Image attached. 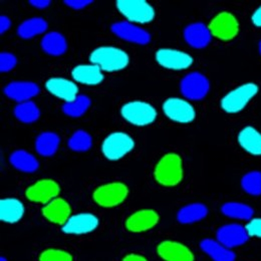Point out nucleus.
<instances>
[{"label": "nucleus", "instance_id": "nucleus-19", "mask_svg": "<svg viewBox=\"0 0 261 261\" xmlns=\"http://www.w3.org/2000/svg\"><path fill=\"white\" fill-rule=\"evenodd\" d=\"M46 90L55 97L71 101L79 96V87L71 81L63 77H53L45 83Z\"/></svg>", "mask_w": 261, "mask_h": 261}, {"label": "nucleus", "instance_id": "nucleus-45", "mask_svg": "<svg viewBox=\"0 0 261 261\" xmlns=\"http://www.w3.org/2000/svg\"><path fill=\"white\" fill-rule=\"evenodd\" d=\"M259 53H260L261 55V41L259 42Z\"/></svg>", "mask_w": 261, "mask_h": 261}, {"label": "nucleus", "instance_id": "nucleus-14", "mask_svg": "<svg viewBox=\"0 0 261 261\" xmlns=\"http://www.w3.org/2000/svg\"><path fill=\"white\" fill-rule=\"evenodd\" d=\"M111 30L118 37L133 43L145 45L151 40L150 33L129 21L116 22Z\"/></svg>", "mask_w": 261, "mask_h": 261}, {"label": "nucleus", "instance_id": "nucleus-23", "mask_svg": "<svg viewBox=\"0 0 261 261\" xmlns=\"http://www.w3.org/2000/svg\"><path fill=\"white\" fill-rule=\"evenodd\" d=\"M24 211V206L18 199L6 198L0 201V219L5 223H17L23 217Z\"/></svg>", "mask_w": 261, "mask_h": 261}, {"label": "nucleus", "instance_id": "nucleus-17", "mask_svg": "<svg viewBox=\"0 0 261 261\" xmlns=\"http://www.w3.org/2000/svg\"><path fill=\"white\" fill-rule=\"evenodd\" d=\"M157 252L165 261H194L193 252L177 241H163L158 245Z\"/></svg>", "mask_w": 261, "mask_h": 261}, {"label": "nucleus", "instance_id": "nucleus-13", "mask_svg": "<svg viewBox=\"0 0 261 261\" xmlns=\"http://www.w3.org/2000/svg\"><path fill=\"white\" fill-rule=\"evenodd\" d=\"M98 217L92 213H79L71 215L69 219L62 226V230L66 234H87L98 228Z\"/></svg>", "mask_w": 261, "mask_h": 261}, {"label": "nucleus", "instance_id": "nucleus-6", "mask_svg": "<svg viewBox=\"0 0 261 261\" xmlns=\"http://www.w3.org/2000/svg\"><path fill=\"white\" fill-rule=\"evenodd\" d=\"M257 93L258 87L255 84L248 83L241 85L223 97L221 99V108L229 114L239 113Z\"/></svg>", "mask_w": 261, "mask_h": 261}, {"label": "nucleus", "instance_id": "nucleus-18", "mask_svg": "<svg viewBox=\"0 0 261 261\" xmlns=\"http://www.w3.org/2000/svg\"><path fill=\"white\" fill-rule=\"evenodd\" d=\"M42 215L49 222L64 226L71 216V207L63 198H56L42 208Z\"/></svg>", "mask_w": 261, "mask_h": 261}, {"label": "nucleus", "instance_id": "nucleus-21", "mask_svg": "<svg viewBox=\"0 0 261 261\" xmlns=\"http://www.w3.org/2000/svg\"><path fill=\"white\" fill-rule=\"evenodd\" d=\"M184 38L190 46L194 48H204L210 43L212 34L207 25L202 22H196L185 29Z\"/></svg>", "mask_w": 261, "mask_h": 261}, {"label": "nucleus", "instance_id": "nucleus-37", "mask_svg": "<svg viewBox=\"0 0 261 261\" xmlns=\"http://www.w3.org/2000/svg\"><path fill=\"white\" fill-rule=\"evenodd\" d=\"M16 58L9 53H1L0 55V70L7 72L16 65Z\"/></svg>", "mask_w": 261, "mask_h": 261}, {"label": "nucleus", "instance_id": "nucleus-11", "mask_svg": "<svg viewBox=\"0 0 261 261\" xmlns=\"http://www.w3.org/2000/svg\"><path fill=\"white\" fill-rule=\"evenodd\" d=\"M212 36L221 40L233 39L239 31V24L235 16L229 12H220L208 25Z\"/></svg>", "mask_w": 261, "mask_h": 261}, {"label": "nucleus", "instance_id": "nucleus-35", "mask_svg": "<svg viewBox=\"0 0 261 261\" xmlns=\"http://www.w3.org/2000/svg\"><path fill=\"white\" fill-rule=\"evenodd\" d=\"M242 189L249 195L258 196L261 194V173L252 171L243 176L241 180Z\"/></svg>", "mask_w": 261, "mask_h": 261}, {"label": "nucleus", "instance_id": "nucleus-3", "mask_svg": "<svg viewBox=\"0 0 261 261\" xmlns=\"http://www.w3.org/2000/svg\"><path fill=\"white\" fill-rule=\"evenodd\" d=\"M135 147V141L124 132L109 135L101 145L103 156L110 161H118L128 155Z\"/></svg>", "mask_w": 261, "mask_h": 261}, {"label": "nucleus", "instance_id": "nucleus-5", "mask_svg": "<svg viewBox=\"0 0 261 261\" xmlns=\"http://www.w3.org/2000/svg\"><path fill=\"white\" fill-rule=\"evenodd\" d=\"M121 114L127 122L138 127L148 126L157 118L155 108L143 100H133L127 102L123 106Z\"/></svg>", "mask_w": 261, "mask_h": 261}, {"label": "nucleus", "instance_id": "nucleus-10", "mask_svg": "<svg viewBox=\"0 0 261 261\" xmlns=\"http://www.w3.org/2000/svg\"><path fill=\"white\" fill-rule=\"evenodd\" d=\"M182 95L191 100H200L205 98L209 92L210 84L208 79L200 72L187 74L180 85Z\"/></svg>", "mask_w": 261, "mask_h": 261}, {"label": "nucleus", "instance_id": "nucleus-30", "mask_svg": "<svg viewBox=\"0 0 261 261\" xmlns=\"http://www.w3.org/2000/svg\"><path fill=\"white\" fill-rule=\"evenodd\" d=\"M47 30V22L41 17H33L23 21L17 30V33L21 38L30 39L38 34L45 33Z\"/></svg>", "mask_w": 261, "mask_h": 261}, {"label": "nucleus", "instance_id": "nucleus-26", "mask_svg": "<svg viewBox=\"0 0 261 261\" xmlns=\"http://www.w3.org/2000/svg\"><path fill=\"white\" fill-rule=\"evenodd\" d=\"M208 214L207 207L202 203H192L181 208L177 214V219L182 224H192L201 221Z\"/></svg>", "mask_w": 261, "mask_h": 261}, {"label": "nucleus", "instance_id": "nucleus-41", "mask_svg": "<svg viewBox=\"0 0 261 261\" xmlns=\"http://www.w3.org/2000/svg\"><path fill=\"white\" fill-rule=\"evenodd\" d=\"M251 20L253 22V24L257 28H261V6H259L255 11L254 13L252 14V17H251Z\"/></svg>", "mask_w": 261, "mask_h": 261}, {"label": "nucleus", "instance_id": "nucleus-1", "mask_svg": "<svg viewBox=\"0 0 261 261\" xmlns=\"http://www.w3.org/2000/svg\"><path fill=\"white\" fill-rule=\"evenodd\" d=\"M154 176L156 181L165 187H174L180 184L184 176L181 157L175 153L164 155L155 167Z\"/></svg>", "mask_w": 261, "mask_h": 261}, {"label": "nucleus", "instance_id": "nucleus-32", "mask_svg": "<svg viewBox=\"0 0 261 261\" xmlns=\"http://www.w3.org/2000/svg\"><path fill=\"white\" fill-rule=\"evenodd\" d=\"M15 117L22 123L32 124L39 119L40 112L33 101H24L17 105L14 109Z\"/></svg>", "mask_w": 261, "mask_h": 261}, {"label": "nucleus", "instance_id": "nucleus-20", "mask_svg": "<svg viewBox=\"0 0 261 261\" xmlns=\"http://www.w3.org/2000/svg\"><path fill=\"white\" fill-rule=\"evenodd\" d=\"M4 93L8 98L20 103L36 97L39 88L33 82H12L4 89Z\"/></svg>", "mask_w": 261, "mask_h": 261}, {"label": "nucleus", "instance_id": "nucleus-39", "mask_svg": "<svg viewBox=\"0 0 261 261\" xmlns=\"http://www.w3.org/2000/svg\"><path fill=\"white\" fill-rule=\"evenodd\" d=\"M92 2H93L92 0H65V3L67 6L73 8V9H76V10L87 7Z\"/></svg>", "mask_w": 261, "mask_h": 261}, {"label": "nucleus", "instance_id": "nucleus-27", "mask_svg": "<svg viewBox=\"0 0 261 261\" xmlns=\"http://www.w3.org/2000/svg\"><path fill=\"white\" fill-rule=\"evenodd\" d=\"M60 137L56 133H41L35 141L36 152L43 157H50L57 153L60 146Z\"/></svg>", "mask_w": 261, "mask_h": 261}, {"label": "nucleus", "instance_id": "nucleus-8", "mask_svg": "<svg viewBox=\"0 0 261 261\" xmlns=\"http://www.w3.org/2000/svg\"><path fill=\"white\" fill-rule=\"evenodd\" d=\"M163 111L167 118L180 124L191 123L196 117L193 106L183 98H170L166 99L163 103Z\"/></svg>", "mask_w": 261, "mask_h": 261}, {"label": "nucleus", "instance_id": "nucleus-36", "mask_svg": "<svg viewBox=\"0 0 261 261\" xmlns=\"http://www.w3.org/2000/svg\"><path fill=\"white\" fill-rule=\"evenodd\" d=\"M39 261H73L70 253L61 249H46L41 252Z\"/></svg>", "mask_w": 261, "mask_h": 261}, {"label": "nucleus", "instance_id": "nucleus-42", "mask_svg": "<svg viewBox=\"0 0 261 261\" xmlns=\"http://www.w3.org/2000/svg\"><path fill=\"white\" fill-rule=\"evenodd\" d=\"M30 3L36 8L42 9V8L47 7L50 4V1L49 0H32V1H30Z\"/></svg>", "mask_w": 261, "mask_h": 261}, {"label": "nucleus", "instance_id": "nucleus-38", "mask_svg": "<svg viewBox=\"0 0 261 261\" xmlns=\"http://www.w3.org/2000/svg\"><path fill=\"white\" fill-rule=\"evenodd\" d=\"M245 228L250 237L261 238V218H252L246 224Z\"/></svg>", "mask_w": 261, "mask_h": 261}, {"label": "nucleus", "instance_id": "nucleus-34", "mask_svg": "<svg viewBox=\"0 0 261 261\" xmlns=\"http://www.w3.org/2000/svg\"><path fill=\"white\" fill-rule=\"evenodd\" d=\"M93 139L91 135L86 130H79L73 133V135L68 140V147L75 152H86L92 147Z\"/></svg>", "mask_w": 261, "mask_h": 261}, {"label": "nucleus", "instance_id": "nucleus-12", "mask_svg": "<svg viewBox=\"0 0 261 261\" xmlns=\"http://www.w3.org/2000/svg\"><path fill=\"white\" fill-rule=\"evenodd\" d=\"M156 61L167 69L183 70L193 64V58L181 50L172 48H161L156 53Z\"/></svg>", "mask_w": 261, "mask_h": 261}, {"label": "nucleus", "instance_id": "nucleus-24", "mask_svg": "<svg viewBox=\"0 0 261 261\" xmlns=\"http://www.w3.org/2000/svg\"><path fill=\"white\" fill-rule=\"evenodd\" d=\"M238 143L247 153L261 156V133L253 127H245L238 135Z\"/></svg>", "mask_w": 261, "mask_h": 261}, {"label": "nucleus", "instance_id": "nucleus-16", "mask_svg": "<svg viewBox=\"0 0 261 261\" xmlns=\"http://www.w3.org/2000/svg\"><path fill=\"white\" fill-rule=\"evenodd\" d=\"M158 213L152 209H143L133 213L126 220V227L134 233L146 232L159 223Z\"/></svg>", "mask_w": 261, "mask_h": 261}, {"label": "nucleus", "instance_id": "nucleus-22", "mask_svg": "<svg viewBox=\"0 0 261 261\" xmlns=\"http://www.w3.org/2000/svg\"><path fill=\"white\" fill-rule=\"evenodd\" d=\"M71 76L76 83L87 86H97L103 81L102 70L93 64L75 66L71 71Z\"/></svg>", "mask_w": 261, "mask_h": 261}, {"label": "nucleus", "instance_id": "nucleus-33", "mask_svg": "<svg viewBox=\"0 0 261 261\" xmlns=\"http://www.w3.org/2000/svg\"><path fill=\"white\" fill-rule=\"evenodd\" d=\"M90 106L91 99L89 97L79 95L73 100L65 102V105L63 106V111L65 115L69 117L79 118L82 117L89 110Z\"/></svg>", "mask_w": 261, "mask_h": 261}, {"label": "nucleus", "instance_id": "nucleus-43", "mask_svg": "<svg viewBox=\"0 0 261 261\" xmlns=\"http://www.w3.org/2000/svg\"><path fill=\"white\" fill-rule=\"evenodd\" d=\"M122 261H148V259L142 255H139L136 253H130V254L126 255Z\"/></svg>", "mask_w": 261, "mask_h": 261}, {"label": "nucleus", "instance_id": "nucleus-9", "mask_svg": "<svg viewBox=\"0 0 261 261\" xmlns=\"http://www.w3.org/2000/svg\"><path fill=\"white\" fill-rule=\"evenodd\" d=\"M60 193L61 187L58 182L51 179H42L30 186L25 191V196L32 202L46 205L58 198Z\"/></svg>", "mask_w": 261, "mask_h": 261}, {"label": "nucleus", "instance_id": "nucleus-40", "mask_svg": "<svg viewBox=\"0 0 261 261\" xmlns=\"http://www.w3.org/2000/svg\"><path fill=\"white\" fill-rule=\"evenodd\" d=\"M11 21L7 16H1L0 17V33L1 34L7 32L10 29Z\"/></svg>", "mask_w": 261, "mask_h": 261}, {"label": "nucleus", "instance_id": "nucleus-31", "mask_svg": "<svg viewBox=\"0 0 261 261\" xmlns=\"http://www.w3.org/2000/svg\"><path fill=\"white\" fill-rule=\"evenodd\" d=\"M222 213L232 219L239 220H251L253 216V209L244 203L228 202L225 203L221 208Z\"/></svg>", "mask_w": 261, "mask_h": 261}, {"label": "nucleus", "instance_id": "nucleus-29", "mask_svg": "<svg viewBox=\"0 0 261 261\" xmlns=\"http://www.w3.org/2000/svg\"><path fill=\"white\" fill-rule=\"evenodd\" d=\"M9 160L15 169L24 173H33L39 167L36 158L24 150L15 151L11 154Z\"/></svg>", "mask_w": 261, "mask_h": 261}, {"label": "nucleus", "instance_id": "nucleus-25", "mask_svg": "<svg viewBox=\"0 0 261 261\" xmlns=\"http://www.w3.org/2000/svg\"><path fill=\"white\" fill-rule=\"evenodd\" d=\"M201 249L214 261H235V253L218 240L204 239L200 243Z\"/></svg>", "mask_w": 261, "mask_h": 261}, {"label": "nucleus", "instance_id": "nucleus-28", "mask_svg": "<svg viewBox=\"0 0 261 261\" xmlns=\"http://www.w3.org/2000/svg\"><path fill=\"white\" fill-rule=\"evenodd\" d=\"M41 47L47 55L59 57L66 51L67 42L63 34L49 33L43 36L41 40Z\"/></svg>", "mask_w": 261, "mask_h": 261}, {"label": "nucleus", "instance_id": "nucleus-15", "mask_svg": "<svg viewBox=\"0 0 261 261\" xmlns=\"http://www.w3.org/2000/svg\"><path fill=\"white\" fill-rule=\"evenodd\" d=\"M216 237L221 244L231 249L246 243L250 236L245 226L239 224H227L218 229Z\"/></svg>", "mask_w": 261, "mask_h": 261}, {"label": "nucleus", "instance_id": "nucleus-7", "mask_svg": "<svg viewBox=\"0 0 261 261\" xmlns=\"http://www.w3.org/2000/svg\"><path fill=\"white\" fill-rule=\"evenodd\" d=\"M129 195V188L122 182H112L98 187L93 198L103 208H113L121 205Z\"/></svg>", "mask_w": 261, "mask_h": 261}, {"label": "nucleus", "instance_id": "nucleus-44", "mask_svg": "<svg viewBox=\"0 0 261 261\" xmlns=\"http://www.w3.org/2000/svg\"><path fill=\"white\" fill-rule=\"evenodd\" d=\"M0 261H7V259H6V258H4V257H1V258H0Z\"/></svg>", "mask_w": 261, "mask_h": 261}, {"label": "nucleus", "instance_id": "nucleus-2", "mask_svg": "<svg viewBox=\"0 0 261 261\" xmlns=\"http://www.w3.org/2000/svg\"><path fill=\"white\" fill-rule=\"evenodd\" d=\"M90 61L93 65H98L102 71L114 72L127 67L130 59L126 51L118 47L101 46L91 54Z\"/></svg>", "mask_w": 261, "mask_h": 261}, {"label": "nucleus", "instance_id": "nucleus-4", "mask_svg": "<svg viewBox=\"0 0 261 261\" xmlns=\"http://www.w3.org/2000/svg\"><path fill=\"white\" fill-rule=\"evenodd\" d=\"M117 8L132 23H149L155 17L153 6L145 0H119Z\"/></svg>", "mask_w": 261, "mask_h": 261}]
</instances>
